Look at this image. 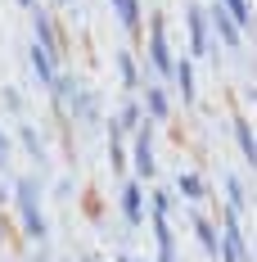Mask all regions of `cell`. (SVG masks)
<instances>
[{
    "label": "cell",
    "instance_id": "6da1fadb",
    "mask_svg": "<svg viewBox=\"0 0 257 262\" xmlns=\"http://www.w3.org/2000/svg\"><path fill=\"white\" fill-rule=\"evenodd\" d=\"M226 235H221V249H217V258L226 262H253L248 258V244H244V235H239V212H226Z\"/></svg>",
    "mask_w": 257,
    "mask_h": 262
},
{
    "label": "cell",
    "instance_id": "7a4b0ae2",
    "mask_svg": "<svg viewBox=\"0 0 257 262\" xmlns=\"http://www.w3.org/2000/svg\"><path fill=\"white\" fill-rule=\"evenodd\" d=\"M185 23H190V50L194 54H212V36H207L203 5H190V9H185Z\"/></svg>",
    "mask_w": 257,
    "mask_h": 262
},
{
    "label": "cell",
    "instance_id": "3957f363",
    "mask_svg": "<svg viewBox=\"0 0 257 262\" xmlns=\"http://www.w3.org/2000/svg\"><path fill=\"white\" fill-rule=\"evenodd\" d=\"M131 163H135L140 181H149V177H154V136H149V127H135V145H131Z\"/></svg>",
    "mask_w": 257,
    "mask_h": 262
},
{
    "label": "cell",
    "instance_id": "277c9868",
    "mask_svg": "<svg viewBox=\"0 0 257 262\" xmlns=\"http://www.w3.org/2000/svg\"><path fill=\"white\" fill-rule=\"evenodd\" d=\"M203 14L212 18V27H217V36H221V46H230V50H235V46H244V41H239V36H244V27L235 23L230 14L221 9V5H212V9H203Z\"/></svg>",
    "mask_w": 257,
    "mask_h": 262
},
{
    "label": "cell",
    "instance_id": "5b68a950",
    "mask_svg": "<svg viewBox=\"0 0 257 262\" xmlns=\"http://www.w3.org/2000/svg\"><path fill=\"white\" fill-rule=\"evenodd\" d=\"M149 59H154V68H158V77H172V46H167V36H162V23L154 18V36H149Z\"/></svg>",
    "mask_w": 257,
    "mask_h": 262
},
{
    "label": "cell",
    "instance_id": "8992f818",
    "mask_svg": "<svg viewBox=\"0 0 257 262\" xmlns=\"http://www.w3.org/2000/svg\"><path fill=\"white\" fill-rule=\"evenodd\" d=\"M27 68H32V77L41 81V86H50V77H54V54L45 50V46H27Z\"/></svg>",
    "mask_w": 257,
    "mask_h": 262
},
{
    "label": "cell",
    "instance_id": "52a82bcc",
    "mask_svg": "<svg viewBox=\"0 0 257 262\" xmlns=\"http://www.w3.org/2000/svg\"><path fill=\"white\" fill-rule=\"evenodd\" d=\"M18 231H23L27 239H45V231H50V222H45V212H41V204H36V208H18Z\"/></svg>",
    "mask_w": 257,
    "mask_h": 262
},
{
    "label": "cell",
    "instance_id": "ba28073f",
    "mask_svg": "<svg viewBox=\"0 0 257 262\" xmlns=\"http://www.w3.org/2000/svg\"><path fill=\"white\" fill-rule=\"evenodd\" d=\"M32 27H36V46H45V50H59V41H54V27H50V14L45 9H36L32 5Z\"/></svg>",
    "mask_w": 257,
    "mask_h": 262
},
{
    "label": "cell",
    "instance_id": "9c48e42d",
    "mask_svg": "<svg viewBox=\"0 0 257 262\" xmlns=\"http://www.w3.org/2000/svg\"><path fill=\"white\" fill-rule=\"evenodd\" d=\"M154 235H158V262H176V239H172L167 217H154Z\"/></svg>",
    "mask_w": 257,
    "mask_h": 262
},
{
    "label": "cell",
    "instance_id": "30bf717a",
    "mask_svg": "<svg viewBox=\"0 0 257 262\" xmlns=\"http://www.w3.org/2000/svg\"><path fill=\"white\" fill-rule=\"evenodd\" d=\"M9 194L18 199V208H36V204H41V181H36V177H23V181H14Z\"/></svg>",
    "mask_w": 257,
    "mask_h": 262
},
{
    "label": "cell",
    "instance_id": "8fae6325",
    "mask_svg": "<svg viewBox=\"0 0 257 262\" xmlns=\"http://www.w3.org/2000/svg\"><path fill=\"white\" fill-rule=\"evenodd\" d=\"M122 212H127L131 226L145 222V194H140V185H127V190H122Z\"/></svg>",
    "mask_w": 257,
    "mask_h": 262
},
{
    "label": "cell",
    "instance_id": "7c38bea8",
    "mask_svg": "<svg viewBox=\"0 0 257 262\" xmlns=\"http://www.w3.org/2000/svg\"><path fill=\"white\" fill-rule=\"evenodd\" d=\"M145 108H149L154 122L172 118V100H167V91H162V86H149V91H145Z\"/></svg>",
    "mask_w": 257,
    "mask_h": 262
},
{
    "label": "cell",
    "instance_id": "4fadbf2b",
    "mask_svg": "<svg viewBox=\"0 0 257 262\" xmlns=\"http://www.w3.org/2000/svg\"><path fill=\"white\" fill-rule=\"evenodd\" d=\"M172 77H176V86H180V100L190 104V100H194V63H190V59H176V63H172Z\"/></svg>",
    "mask_w": 257,
    "mask_h": 262
},
{
    "label": "cell",
    "instance_id": "5bb4252c",
    "mask_svg": "<svg viewBox=\"0 0 257 262\" xmlns=\"http://www.w3.org/2000/svg\"><path fill=\"white\" fill-rule=\"evenodd\" d=\"M68 100H73V108H77L81 122H95V118H100V104H95V95H90V91H73Z\"/></svg>",
    "mask_w": 257,
    "mask_h": 262
},
{
    "label": "cell",
    "instance_id": "9a60e30c",
    "mask_svg": "<svg viewBox=\"0 0 257 262\" xmlns=\"http://www.w3.org/2000/svg\"><path fill=\"white\" fill-rule=\"evenodd\" d=\"M113 9H118L127 32H140V0H113Z\"/></svg>",
    "mask_w": 257,
    "mask_h": 262
},
{
    "label": "cell",
    "instance_id": "2e32d148",
    "mask_svg": "<svg viewBox=\"0 0 257 262\" xmlns=\"http://www.w3.org/2000/svg\"><path fill=\"white\" fill-rule=\"evenodd\" d=\"M194 231H199V244H203L207 253H212V258H217V249H221V231H217V226H212V222H203V217H199V222H194Z\"/></svg>",
    "mask_w": 257,
    "mask_h": 262
},
{
    "label": "cell",
    "instance_id": "e0dca14e",
    "mask_svg": "<svg viewBox=\"0 0 257 262\" xmlns=\"http://www.w3.org/2000/svg\"><path fill=\"white\" fill-rule=\"evenodd\" d=\"M235 136H239V149H244V158H248V167H253V158H257V136H253V127L239 118L235 122Z\"/></svg>",
    "mask_w": 257,
    "mask_h": 262
},
{
    "label": "cell",
    "instance_id": "ac0fdd59",
    "mask_svg": "<svg viewBox=\"0 0 257 262\" xmlns=\"http://www.w3.org/2000/svg\"><path fill=\"white\" fill-rule=\"evenodd\" d=\"M221 9H226L239 27H253V5H248V0H221Z\"/></svg>",
    "mask_w": 257,
    "mask_h": 262
},
{
    "label": "cell",
    "instance_id": "d6986e66",
    "mask_svg": "<svg viewBox=\"0 0 257 262\" xmlns=\"http://www.w3.org/2000/svg\"><path fill=\"white\" fill-rule=\"evenodd\" d=\"M18 140H23V149H27L32 158H36V163H45V145H41V131L23 127V131H18Z\"/></svg>",
    "mask_w": 257,
    "mask_h": 262
},
{
    "label": "cell",
    "instance_id": "ffe728a7",
    "mask_svg": "<svg viewBox=\"0 0 257 262\" xmlns=\"http://www.w3.org/2000/svg\"><path fill=\"white\" fill-rule=\"evenodd\" d=\"M176 190H180V194H185V199H203V194H207V185L199 181L194 172H185V177H180V181H176Z\"/></svg>",
    "mask_w": 257,
    "mask_h": 262
},
{
    "label": "cell",
    "instance_id": "44dd1931",
    "mask_svg": "<svg viewBox=\"0 0 257 262\" xmlns=\"http://www.w3.org/2000/svg\"><path fill=\"white\" fill-rule=\"evenodd\" d=\"M118 73H122V86H127V91H135V86H140V77H135V59H131L127 50L118 54Z\"/></svg>",
    "mask_w": 257,
    "mask_h": 262
},
{
    "label": "cell",
    "instance_id": "7402d4cb",
    "mask_svg": "<svg viewBox=\"0 0 257 262\" xmlns=\"http://www.w3.org/2000/svg\"><path fill=\"white\" fill-rule=\"evenodd\" d=\"M226 199H230V212H239L244 204H248V190H244V181H239V177H230V181H226Z\"/></svg>",
    "mask_w": 257,
    "mask_h": 262
},
{
    "label": "cell",
    "instance_id": "603a6c76",
    "mask_svg": "<svg viewBox=\"0 0 257 262\" xmlns=\"http://www.w3.org/2000/svg\"><path fill=\"white\" fill-rule=\"evenodd\" d=\"M113 127H118V131H135V127H140V104H127V108H122V118H118Z\"/></svg>",
    "mask_w": 257,
    "mask_h": 262
},
{
    "label": "cell",
    "instance_id": "cb8c5ba5",
    "mask_svg": "<svg viewBox=\"0 0 257 262\" xmlns=\"http://www.w3.org/2000/svg\"><path fill=\"white\" fill-rule=\"evenodd\" d=\"M167 208H172V194L158 190V194H154V217H167Z\"/></svg>",
    "mask_w": 257,
    "mask_h": 262
},
{
    "label": "cell",
    "instance_id": "d4e9b609",
    "mask_svg": "<svg viewBox=\"0 0 257 262\" xmlns=\"http://www.w3.org/2000/svg\"><path fill=\"white\" fill-rule=\"evenodd\" d=\"M9 154H14V145H9V136H5V131H0V167H5V163H9Z\"/></svg>",
    "mask_w": 257,
    "mask_h": 262
},
{
    "label": "cell",
    "instance_id": "484cf974",
    "mask_svg": "<svg viewBox=\"0 0 257 262\" xmlns=\"http://www.w3.org/2000/svg\"><path fill=\"white\" fill-rule=\"evenodd\" d=\"M5 199H9V185H5V181H0V204H5Z\"/></svg>",
    "mask_w": 257,
    "mask_h": 262
},
{
    "label": "cell",
    "instance_id": "4316f807",
    "mask_svg": "<svg viewBox=\"0 0 257 262\" xmlns=\"http://www.w3.org/2000/svg\"><path fill=\"white\" fill-rule=\"evenodd\" d=\"M18 5H23V9H32V5H36V0H18Z\"/></svg>",
    "mask_w": 257,
    "mask_h": 262
},
{
    "label": "cell",
    "instance_id": "83f0119b",
    "mask_svg": "<svg viewBox=\"0 0 257 262\" xmlns=\"http://www.w3.org/2000/svg\"><path fill=\"white\" fill-rule=\"evenodd\" d=\"M32 262H50V258H45V253H36V258H32Z\"/></svg>",
    "mask_w": 257,
    "mask_h": 262
},
{
    "label": "cell",
    "instance_id": "f1b7e54d",
    "mask_svg": "<svg viewBox=\"0 0 257 262\" xmlns=\"http://www.w3.org/2000/svg\"><path fill=\"white\" fill-rule=\"evenodd\" d=\"M118 262H135V258H127V253H122V258H118Z\"/></svg>",
    "mask_w": 257,
    "mask_h": 262
},
{
    "label": "cell",
    "instance_id": "f546056e",
    "mask_svg": "<svg viewBox=\"0 0 257 262\" xmlns=\"http://www.w3.org/2000/svg\"><path fill=\"white\" fill-rule=\"evenodd\" d=\"M54 5H68V0H54Z\"/></svg>",
    "mask_w": 257,
    "mask_h": 262
},
{
    "label": "cell",
    "instance_id": "4dcf8cb0",
    "mask_svg": "<svg viewBox=\"0 0 257 262\" xmlns=\"http://www.w3.org/2000/svg\"><path fill=\"white\" fill-rule=\"evenodd\" d=\"M86 262H95V258H86Z\"/></svg>",
    "mask_w": 257,
    "mask_h": 262
}]
</instances>
